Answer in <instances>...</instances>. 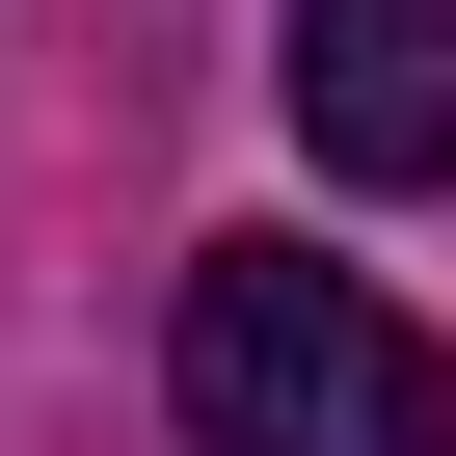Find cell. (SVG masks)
<instances>
[{"instance_id":"cell-2","label":"cell","mask_w":456,"mask_h":456,"mask_svg":"<svg viewBox=\"0 0 456 456\" xmlns=\"http://www.w3.org/2000/svg\"><path fill=\"white\" fill-rule=\"evenodd\" d=\"M296 161L322 188H456V0H296Z\"/></svg>"},{"instance_id":"cell-1","label":"cell","mask_w":456,"mask_h":456,"mask_svg":"<svg viewBox=\"0 0 456 456\" xmlns=\"http://www.w3.org/2000/svg\"><path fill=\"white\" fill-rule=\"evenodd\" d=\"M188 429L215 456H456V349L322 242H215L188 269Z\"/></svg>"}]
</instances>
